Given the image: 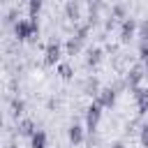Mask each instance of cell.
Here are the masks:
<instances>
[{"instance_id": "cell-15", "label": "cell", "mask_w": 148, "mask_h": 148, "mask_svg": "<svg viewBox=\"0 0 148 148\" xmlns=\"http://www.w3.org/2000/svg\"><path fill=\"white\" fill-rule=\"evenodd\" d=\"M79 49H81V39H79V37H76V39H69V42H67V53H69V56H74V53H76Z\"/></svg>"}, {"instance_id": "cell-16", "label": "cell", "mask_w": 148, "mask_h": 148, "mask_svg": "<svg viewBox=\"0 0 148 148\" xmlns=\"http://www.w3.org/2000/svg\"><path fill=\"white\" fill-rule=\"evenodd\" d=\"M65 12H67V16H69V18H76V16H79V7H76L74 2H67Z\"/></svg>"}, {"instance_id": "cell-8", "label": "cell", "mask_w": 148, "mask_h": 148, "mask_svg": "<svg viewBox=\"0 0 148 148\" xmlns=\"http://www.w3.org/2000/svg\"><path fill=\"white\" fill-rule=\"evenodd\" d=\"M67 136H69V141L76 146V143H81V141H83V130H81L79 125H72V127L67 130Z\"/></svg>"}, {"instance_id": "cell-5", "label": "cell", "mask_w": 148, "mask_h": 148, "mask_svg": "<svg viewBox=\"0 0 148 148\" xmlns=\"http://www.w3.org/2000/svg\"><path fill=\"white\" fill-rule=\"evenodd\" d=\"M97 102H99L102 106H113V102H116V90H113V88H102V90L97 92Z\"/></svg>"}, {"instance_id": "cell-11", "label": "cell", "mask_w": 148, "mask_h": 148, "mask_svg": "<svg viewBox=\"0 0 148 148\" xmlns=\"http://www.w3.org/2000/svg\"><path fill=\"white\" fill-rule=\"evenodd\" d=\"M28 9H30V18H37L42 9V0H28Z\"/></svg>"}, {"instance_id": "cell-17", "label": "cell", "mask_w": 148, "mask_h": 148, "mask_svg": "<svg viewBox=\"0 0 148 148\" xmlns=\"http://www.w3.org/2000/svg\"><path fill=\"white\" fill-rule=\"evenodd\" d=\"M139 58L146 62V67H148V42H141V49H139Z\"/></svg>"}, {"instance_id": "cell-3", "label": "cell", "mask_w": 148, "mask_h": 148, "mask_svg": "<svg viewBox=\"0 0 148 148\" xmlns=\"http://www.w3.org/2000/svg\"><path fill=\"white\" fill-rule=\"evenodd\" d=\"M60 58H62V49H60V44H58V42H51V44L46 46V53H44L46 65H56Z\"/></svg>"}, {"instance_id": "cell-4", "label": "cell", "mask_w": 148, "mask_h": 148, "mask_svg": "<svg viewBox=\"0 0 148 148\" xmlns=\"http://www.w3.org/2000/svg\"><path fill=\"white\" fill-rule=\"evenodd\" d=\"M134 90V99H136V109H139V113L143 116L146 111H148V90H143V88H132Z\"/></svg>"}, {"instance_id": "cell-14", "label": "cell", "mask_w": 148, "mask_h": 148, "mask_svg": "<svg viewBox=\"0 0 148 148\" xmlns=\"http://www.w3.org/2000/svg\"><path fill=\"white\" fill-rule=\"evenodd\" d=\"M23 109H25V102L23 99H12V113L14 116H21Z\"/></svg>"}, {"instance_id": "cell-9", "label": "cell", "mask_w": 148, "mask_h": 148, "mask_svg": "<svg viewBox=\"0 0 148 148\" xmlns=\"http://www.w3.org/2000/svg\"><path fill=\"white\" fill-rule=\"evenodd\" d=\"M30 141H32V148H46V134H44L42 130H37V132L30 136Z\"/></svg>"}, {"instance_id": "cell-10", "label": "cell", "mask_w": 148, "mask_h": 148, "mask_svg": "<svg viewBox=\"0 0 148 148\" xmlns=\"http://www.w3.org/2000/svg\"><path fill=\"white\" fill-rule=\"evenodd\" d=\"M141 76H143V72H141V67H134L130 74H127V83L132 86V88H136V83L141 81Z\"/></svg>"}, {"instance_id": "cell-2", "label": "cell", "mask_w": 148, "mask_h": 148, "mask_svg": "<svg viewBox=\"0 0 148 148\" xmlns=\"http://www.w3.org/2000/svg\"><path fill=\"white\" fill-rule=\"evenodd\" d=\"M99 116H102V104L95 99V102L88 106V111H86V123H88V130H90V132L97 127V123H99Z\"/></svg>"}, {"instance_id": "cell-18", "label": "cell", "mask_w": 148, "mask_h": 148, "mask_svg": "<svg viewBox=\"0 0 148 148\" xmlns=\"http://www.w3.org/2000/svg\"><path fill=\"white\" fill-rule=\"evenodd\" d=\"M139 37H141L143 42H148V23H141V28H139Z\"/></svg>"}, {"instance_id": "cell-1", "label": "cell", "mask_w": 148, "mask_h": 148, "mask_svg": "<svg viewBox=\"0 0 148 148\" xmlns=\"http://www.w3.org/2000/svg\"><path fill=\"white\" fill-rule=\"evenodd\" d=\"M14 35H16L18 42L32 39L37 35V23L35 21H18V23H14Z\"/></svg>"}, {"instance_id": "cell-19", "label": "cell", "mask_w": 148, "mask_h": 148, "mask_svg": "<svg viewBox=\"0 0 148 148\" xmlns=\"http://www.w3.org/2000/svg\"><path fill=\"white\" fill-rule=\"evenodd\" d=\"M139 139H141V146H148V125L141 127V136Z\"/></svg>"}, {"instance_id": "cell-12", "label": "cell", "mask_w": 148, "mask_h": 148, "mask_svg": "<svg viewBox=\"0 0 148 148\" xmlns=\"http://www.w3.org/2000/svg\"><path fill=\"white\" fill-rule=\"evenodd\" d=\"M99 56H102V51H99V49H90V51H88L86 62H88V65H97V62H99Z\"/></svg>"}, {"instance_id": "cell-20", "label": "cell", "mask_w": 148, "mask_h": 148, "mask_svg": "<svg viewBox=\"0 0 148 148\" xmlns=\"http://www.w3.org/2000/svg\"><path fill=\"white\" fill-rule=\"evenodd\" d=\"M5 21H7V23H18V21H16V12L12 9V12L7 14V18H5Z\"/></svg>"}, {"instance_id": "cell-13", "label": "cell", "mask_w": 148, "mask_h": 148, "mask_svg": "<svg viewBox=\"0 0 148 148\" xmlns=\"http://www.w3.org/2000/svg\"><path fill=\"white\" fill-rule=\"evenodd\" d=\"M58 74H60V79H72V67L67 65V62H62V65H58Z\"/></svg>"}, {"instance_id": "cell-7", "label": "cell", "mask_w": 148, "mask_h": 148, "mask_svg": "<svg viewBox=\"0 0 148 148\" xmlns=\"http://www.w3.org/2000/svg\"><path fill=\"white\" fill-rule=\"evenodd\" d=\"M37 132V127H35V123L30 120V118H23L21 123H18V134L21 136H32Z\"/></svg>"}, {"instance_id": "cell-22", "label": "cell", "mask_w": 148, "mask_h": 148, "mask_svg": "<svg viewBox=\"0 0 148 148\" xmlns=\"http://www.w3.org/2000/svg\"><path fill=\"white\" fill-rule=\"evenodd\" d=\"M9 148H16V146H9Z\"/></svg>"}, {"instance_id": "cell-6", "label": "cell", "mask_w": 148, "mask_h": 148, "mask_svg": "<svg viewBox=\"0 0 148 148\" xmlns=\"http://www.w3.org/2000/svg\"><path fill=\"white\" fill-rule=\"evenodd\" d=\"M134 30H136V23L130 18V21H125L123 23V30H120V42H130L132 37H134Z\"/></svg>"}, {"instance_id": "cell-21", "label": "cell", "mask_w": 148, "mask_h": 148, "mask_svg": "<svg viewBox=\"0 0 148 148\" xmlns=\"http://www.w3.org/2000/svg\"><path fill=\"white\" fill-rule=\"evenodd\" d=\"M113 148H125V146L123 143H113Z\"/></svg>"}]
</instances>
